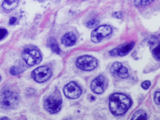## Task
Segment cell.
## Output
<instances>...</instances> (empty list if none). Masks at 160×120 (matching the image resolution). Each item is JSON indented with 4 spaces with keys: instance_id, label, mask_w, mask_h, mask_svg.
<instances>
[{
    "instance_id": "e0dca14e",
    "label": "cell",
    "mask_w": 160,
    "mask_h": 120,
    "mask_svg": "<svg viewBox=\"0 0 160 120\" xmlns=\"http://www.w3.org/2000/svg\"><path fill=\"white\" fill-rule=\"evenodd\" d=\"M98 23H99L98 20L92 19L86 22V26L89 28H94L95 26H96L98 24Z\"/></svg>"
},
{
    "instance_id": "8fae6325",
    "label": "cell",
    "mask_w": 160,
    "mask_h": 120,
    "mask_svg": "<svg viewBox=\"0 0 160 120\" xmlns=\"http://www.w3.org/2000/svg\"><path fill=\"white\" fill-rule=\"evenodd\" d=\"M134 42H131L126 44H122L109 52L111 56H124L127 54L133 48Z\"/></svg>"
},
{
    "instance_id": "ffe728a7",
    "label": "cell",
    "mask_w": 160,
    "mask_h": 120,
    "mask_svg": "<svg viewBox=\"0 0 160 120\" xmlns=\"http://www.w3.org/2000/svg\"><path fill=\"white\" fill-rule=\"evenodd\" d=\"M8 35V31L4 28H0V41Z\"/></svg>"
},
{
    "instance_id": "7a4b0ae2",
    "label": "cell",
    "mask_w": 160,
    "mask_h": 120,
    "mask_svg": "<svg viewBox=\"0 0 160 120\" xmlns=\"http://www.w3.org/2000/svg\"><path fill=\"white\" fill-rule=\"evenodd\" d=\"M62 99L58 90H55L44 101V108L50 113H56L61 109Z\"/></svg>"
},
{
    "instance_id": "2e32d148",
    "label": "cell",
    "mask_w": 160,
    "mask_h": 120,
    "mask_svg": "<svg viewBox=\"0 0 160 120\" xmlns=\"http://www.w3.org/2000/svg\"><path fill=\"white\" fill-rule=\"evenodd\" d=\"M154 0H135L134 4L136 6H144L150 4Z\"/></svg>"
},
{
    "instance_id": "ba28073f",
    "label": "cell",
    "mask_w": 160,
    "mask_h": 120,
    "mask_svg": "<svg viewBox=\"0 0 160 120\" xmlns=\"http://www.w3.org/2000/svg\"><path fill=\"white\" fill-rule=\"evenodd\" d=\"M65 96L70 99H76L81 94V89L74 82H71L66 85L63 89Z\"/></svg>"
},
{
    "instance_id": "44dd1931",
    "label": "cell",
    "mask_w": 160,
    "mask_h": 120,
    "mask_svg": "<svg viewBox=\"0 0 160 120\" xmlns=\"http://www.w3.org/2000/svg\"><path fill=\"white\" fill-rule=\"evenodd\" d=\"M151 85V82L149 81H145L142 82L141 87L144 89H148Z\"/></svg>"
},
{
    "instance_id": "7c38bea8",
    "label": "cell",
    "mask_w": 160,
    "mask_h": 120,
    "mask_svg": "<svg viewBox=\"0 0 160 120\" xmlns=\"http://www.w3.org/2000/svg\"><path fill=\"white\" fill-rule=\"evenodd\" d=\"M76 37L72 32L66 33L61 38V42L66 46H72L76 43Z\"/></svg>"
},
{
    "instance_id": "d4e9b609",
    "label": "cell",
    "mask_w": 160,
    "mask_h": 120,
    "mask_svg": "<svg viewBox=\"0 0 160 120\" xmlns=\"http://www.w3.org/2000/svg\"><path fill=\"white\" fill-rule=\"evenodd\" d=\"M0 79H1V77H0Z\"/></svg>"
},
{
    "instance_id": "6da1fadb",
    "label": "cell",
    "mask_w": 160,
    "mask_h": 120,
    "mask_svg": "<svg viewBox=\"0 0 160 120\" xmlns=\"http://www.w3.org/2000/svg\"><path fill=\"white\" fill-rule=\"evenodd\" d=\"M131 105V99L126 95L115 93L109 98V109L111 112L116 116L122 115L126 112Z\"/></svg>"
},
{
    "instance_id": "5bb4252c",
    "label": "cell",
    "mask_w": 160,
    "mask_h": 120,
    "mask_svg": "<svg viewBox=\"0 0 160 120\" xmlns=\"http://www.w3.org/2000/svg\"><path fill=\"white\" fill-rule=\"evenodd\" d=\"M48 46L51 49V50L56 52V53H59L60 52V49L58 46V44L56 42V41L55 40L54 38H50L48 39Z\"/></svg>"
},
{
    "instance_id": "30bf717a",
    "label": "cell",
    "mask_w": 160,
    "mask_h": 120,
    "mask_svg": "<svg viewBox=\"0 0 160 120\" xmlns=\"http://www.w3.org/2000/svg\"><path fill=\"white\" fill-rule=\"evenodd\" d=\"M105 88V78L103 76L101 75L95 78L91 82V90L96 94L102 93Z\"/></svg>"
},
{
    "instance_id": "277c9868",
    "label": "cell",
    "mask_w": 160,
    "mask_h": 120,
    "mask_svg": "<svg viewBox=\"0 0 160 120\" xmlns=\"http://www.w3.org/2000/svg\"><path fill=\"white\" fill-rule=\"evenodd\" d=\"M1 104L8 109H14L18 104V98L16 93L11 91H5L1 99Z\"/></svg>"
},
{
    "instance_id": "9c48e42d",
    "label": "cell",
    "mask_w": 160,
    "mask_h": 120,
    "mask_svg": "<svg viewBox=\"0 0 160 120\" xmlns=\"http://www.w3.org/2000/svg\"><path fill=\"white\" fill-rule=\"evenodd\" d=\"M110 72L115 76H118L121 78H126L128 76V71L126 68L122 66L118 62L112 64L110 68Z\"/></svg>"
},
{
    "instance_id": "5b68a950",
    "label": "cell",
    "mask_w": 160,
    "mask_h": 120,
    "mask_svg": "<svg viewBox=\"0 0 160 120\" xmlns=\"http://www.w3.org/2000/svg\"><path fill=\"white\" fill-rule=\"evenodd\" d=\"M76 65L81 69L85 71H91L97 66L98 62L94 58L91 56L85 55L78 58Z\"/></svg>"
},
{
    "instance_id": "52a82bcc",
    "label": "cell",
    "mask_w": 160,
    "mask_h": 120,
    "mask_svg": "<svg viewBox=\"0 0 160 120\" xmlns=\"http://www.w3.org/2000/svg\"><path fill=\"white\" fill-rule=\"evenodd\" d=\"M31 76L36 82H43L51 77V71L48 66H40L32 72Z\"/></svg>"
},
{
    "instance_id": "603a6c76",
    "label": "cell",
    "mask_w": 160,
    "mask_h": 120,
    "mask_svg": "<svg viewBox=\"0 0 160 120\" xmlns=\"http://www.w3.org/2000/svg\"><path fill=\"white\" fill-rule=\"evenodd\" d=\"M113 16L118 18H121L122 16V13L121 12H116L113 14Z\"/></svg>"
},
{
    "instance_id": "7402d4cb",
    "label": "cell",
    "mask_w": 160,
    "mask_h": 120,
    "mask_svg": "<svg viewBox=\"0 0 160 120\" xmlns=\"http://www.w3.org/2000/svg\"><path fill=\"white\" fill-rule=\"evenodd\" d=\"M159 94H160L159 91H156L154 94V102L158 105L159 104Z\"/></svg>"
},
{
    "instance_id": "9a60e30c",
    "label": "cell",
    "mask_w": 160,
    "mask_h": 120,
    "mask_svg": "<svg viewBox=\"0 0 160 120\" xmlns=\"http://www.w3.org/2000/svg\"><path fill=\"white\" fill-rule=\"evenodd\" d=\"M131 119H147L146 114L144 111L138 110L134 113Z\"/></svg>"
},
{
    "instance_id": "8992f818",
    "label": "cell",
    "mask_w": 160,
    "mask_h": 120,
    "mask_svg": "<svg viewBox=\"0 0 160 120\" xmlns=\"http://www.w3.org/2000/svg\"><path fill=\"white\" fill-rule=\"evenodd\" d=\"M112 32V28L108 25H102L97 28L91 32V39L94 42H99L103 38L109 36Z\"/></svg>"
},
{
    "instance_id": "3957f363",
    "label": "cell",
    "mask_w": 160,
    "mask_h": 120,
    "mask_svg": "<svg viewBox=\"0 0 160 120\" xmlns=\"http://www.w3.org/2000/svg\"><path fill=\"white\" fill-rule=\"evenodd\" d=\"M22 56L26 64L29 66H34L39 64L42 59V57L39 50L32 46L25 48L22 51Z\"/></svg>"
},
{
    "instance_id": "ac0fdd59",
    "label": "cell",
    "mask_w": 160,
    "mask_h": 120,
    "mask_svg": "<svg viewBox=\"0 0 160 120\" xmlns=\"http://www.w3.org/2000/svg\"><path fill=\"white\" fill-rule=\"evenodd\" d=\"M152 54L154 58L156 59L157 61L159 60V55H160V48H159V45L158 44L156 48L154 49L152 51Z\"/></svg>"
},
{
    "instance_id": "4fadbf2b",
    "label": "cell",
    "mask_w": 160,
    "mask_h": 120,
    "mask_svg": "<svg viewBox=\"0 0 160 120\" xmlns=\"http://www.w3.org/2000/svg\"><path fill=\"white\" fill-rule=\"evenodd\" d=\"M18 3V0H4L2 6L5 10L9 11L14 9L17 6Z\"/></svg>"
},
{
    "instance_id": "cb8c5ba5",
    "label": "cell",
    "mask_w": 160,
    "mask_h": 120,
    "mask_svg": "<svg viewBox=\"0 0 160 120\" xmlns=\"http://www.w3.org/2000/svg\"><path fill=\"white\" fill-rule=\"evenodd\" d=\"M16 21V19L14 18V17H12V18H11L10 19H9V24H14Z\"/></svg>"
},
{
    "instance_id": "d6986e66",
    "label": "cell",
    "mask_w": 160,
    "mask_h": 120,
    "mask_svg": "<svg viewBox=\"0 0 160 120\" xmlns=\"http://www.w3.org/2000/svg\"><path fill=\"white\" fill-rule=\"evenodd\" d=\"M10 73L12 75H17L19 74L22 72V70L21 68L16 67V66H13L10 69Z\"/></svg>"
}]
</instances>
